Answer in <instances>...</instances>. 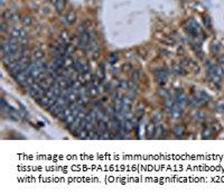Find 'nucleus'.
<instances>
[{"label": "nucleus", "instance_id": "obj_27", "mask_svg": "<svg viewBox=\"0 0 224 196\" xmlns=\"http://www.w3.org/2000/svg\"><path fill=\"white\" fill-rule=\"evenodd\" d=\"M123 116H124V120H132V119H134V114H132V112L131 111L124 112Z\"/></svg>", "mask_w": 224, "mask_h": 196}, {"label": "nucleus", "instance_id": "obj_13", "mask_svg": "<svg viewBox=\"0 0 224 196\" xmlns=\"http://www.w3.org/2000/svg\"><path fill=\"white\" fill-rule=\"evenodd\" d=\"M76 136L80 138V139H89V135H90V131H87L86 129H79L76 131Z\"/></svg>", "mask_w": 224, "mask_h": 196}, {"label": "nucleus", "instance_id": "obj_32", "mask_svg": "<svg viewBox=\"0 0 224 196\" xmlns=\"http://www.w3.org/2000/svg\"><path fill=\"white\" fill-rule=\"evenodd\" d=\"M211 133H212V131H211V129H206V130H204L203 131V138H206V139H208V138H211Z\"/></svg>", "mask_w": 224, "mask_h": 196}, {"label": "nucleus", "instance_id": "obj_20", "mask_svg": "<svg viewBox=\"0 0 224 196\" xmlns=\"http://www.w3.org/2000/svg\"><path fill=\"white\" fill-rule=\"evenodd\" d=\"M22 22L25 26H30L33 24V19L29 16H24L22 18Z\"/></svg>", "mask_w": 224, "mask_h": 196}, {"label": "nucleus", "instance_id": "obj_2", "mask_svg": "<svg viewBox=\"0 0 224 196\" xmlns=\"http://www.w3.org/2000/svg\"><path fill=\"white\" fill-rule=\"evenodd\" d=\"M168 69H156V76H157V81L161 86H164L167 82V79H168Z\"/></svg>", "mask_w": 224, "mask_h": 196}, {"label": "nucleus", "instance_id": "obj_15", "mask_svg": "<svg viewBox=\"0 0 224 196\" xmlns=\"http://www.w3.org/2000/svg\"><path fill=\"white\" fill-rule=\"evenodd\" d=\"M71 113H72V110H71L69 106H67V108H65L64 110L62 111V113H61V114L59 116V118L61 119V120H65V119L69 117Z\"/></svg>", "mask_w": 224, "mask_h": 196}, {"label": "nucleus", "instance_id": "obj_41", "mask_svg": "<svg viewBox=\"0 0 224 196\" xmlns=\"http://www.w3.org/2000/svg\"><path fill=\"white\" fill-rule=\"evenodd\" d=\"M220 62H221V63H224V56H221V57H220Z\"/></svg>", "mask_w": 224, "mask_h": 196}, {"label": "nucleus", "instance_id": "obj_11", "mask_svg": "<svg viewBox=\"0 0 224 196\" xmlns=\"http://www.w3.org/2000/svg\"><path fill=\"white\" fill-rule=\"evenodd\" d=\"M134 128V122L132 120H124L123 122V131L126 133H129Z\"/></svg>", "mask_w": 224, "mask_h": 196}, {"label": "nucleus", "instance_id": "obj_21", "mask_svg": "<svg viewBox=\"0 0 224 196\" xmlns=\"http://www.w3.org/2000/svg\"><path fill=\"white\" fill-rule=\"evenodd\" d=\"M159 95L161 96L163 99L167 100V99H169V98H171V93H169L167 90H165V89H161V90L159 91Z\"/></svg>", "mask_w": 224, "mask_h": 196}, {"label": "nucleus", "instance_id": "obj_5", "mask_svg": "<svg viewBox=\"0 0 224 196\" xmlns=\"http://www.w3.org/2000/svg\"><path fill=\"white\" fill-rule=\"evenodd\" d=\"M52 1L54 4V7H55V10L59 14H62L65 8V0H52Z\"/></svg>", "mask_w": 224, "mask_h": 196}, {"label": "nucleus", "instance_id": "obj_36", "mask_svg": "<svg viewBox=\"0 0 224 196\" xmlns=\"http://www.w3.org/2000/svg\"><path fill=\"white\" fill-rule=\"evenodd\" d=\"M204 116H205V114H204L203 112H198L197 114H196V119H197L198 121H201V120L204 119Z\"/></svg>", "mask_w": 224, "mask_h": 196}, {"label": "nucleus", "instance_id": "obj_34", "mask_svg": "<svg viewBox=\"0 0 224 196\" xmlns=\"http://www.w3.org/2000/svg\"><path fill=\"white\" fill-rule=\"evenodd\" d=\"M212 51H213V53L219 54V52H220V45L217 44V43H214V44H213V47H212Z\"/></svg>", "mask_w": 224, "mask_h": 196}, {"label": "nucleus", "instance_id": "obj_37", "mask_svg": "<svg viewBox=\"0 0 224 196\" xmlns=\"http://www.w3.org/2000/svg\"><path fill=\"white\" fill-rule=\"evenodd\" d=\"M131 69H132V66L130 64H124L123 65V69H126V71H130Z\"/></svg>", "mask_w": 224, "mask_h": 196}, {"label": "nucleus", "instance_id": "obj_3", "mask_svg": "<svg viewBox=\"0 0 224 196\" xmlns=\"http://www.w3.org/2000/svg\"><path fill=\"white\" fill-rule=\"evenodd\" d=\"M14 77H15L16 82L19 85L26 86V81H27V77H28V76L26 75L25 72H19V73H17V74L14 75Z\"/></svg>", "mask_w": 224, "mask_h": 196}, {"label": "nucleus", "instance_id": "obj_33", "mask_svg": "<svg viewBox=\"0 0 224 196\" xmlns=\"http://www.w3.org/2000/svg\"><path fill=\"white\" fill-rule=\"evenodd\" d=\"M161 120H163V117L160 113H157L155 117H154V122L155 123H161Z\"/></svg>", "mask_w": 224, "mask_h": 196}, {"label": "nucleus", "instance_id": "obj_39", "mask_svg": "<svg viewBox=\"0 0 224 196\" xmlns=\"http://www.w3.org/2000/svg\"><path fill=\"white\" fill-rule=\"evenodd\" d=\"M217 111L224 112V106H223V104H221V106H219V108H217Z\"/></svg>", "mask_w": 224, "mask_h": 196}, {"label": "nucleus", "instance_id": "obj_26", "mask_svg": "<svg viewBox=\"0 0 224 196\" xmlns=\"http://www.w3.org/2000/svg\"><path fill=\"white\" fill-rule=\"evenodd\" d=\"M131 77H132V81L134 83H138L139 80H140V72L139 71H134L132 74H131Z\"/></svg>", "mask_w": 224, "mask_h": 196}, {"label": "nucleus", "instance_id": "obj_28", "mask_svg": "<svg viewBox=\"0 0 224 196\" xmlns=\"http://www.w3.org/2000/svg\"><path fill=\"white\" fill-rule=\"evenodd\" d=\"M75 119H76V117H74V116H73V114H72V113H71V114H69V117H67V118H66V119H65L64 121L66 122V123H67V124H69H69H71V123H72V122L74 121Z\"/></svg>", "mask_w": 224, "mask_h": 196}, {"label": "nucleus", "instance_id": "obj_4", "mask_svg": "<svg viewBox=\"0 0 224 196\" xmlns=\"http://www.w3.org/2000/svg\"><path fill=\"white\" fill-rule=\"evenodd\" d=\"M11 36L18 38V39H22V38L27 37V33H26V30H24L22 28H18V27H16V28L11 29Z\"/></svg>", "mask_w": 224, "mask_h": 196}, {"label": "nucleus", "instance_id": "obj_22", "mask_svg": "<svg viewBox=\"0 0 224 196\" xmlns=\"http://www.w3.org/2000/svg\"><path fill=\"white\" fill-rule=\"evenodd\" d=\"M184 127L183 126H176V127L174 128V133L176 135V136H181L183 133H184Z\"/></svg>", "mask_w": 224, "mask_h": 196}, {"label": "nucleus", "instance_id": "obj_14", "mask_svg": "<svg viewBox=\"0 0 224 196\" xmlns=\"http://www.w3.org/2000/svg\"><path fill=\"white\" fill-rule=\"evenodd\" d=\"M156 132V126H155V122H150L149 124L147 126V135L149 137H152Z\"/></svg>", "mask_w": 224, "mask_h": 196}, {"label": "nucleus", "instance_id": "obj_40", "mask_svg": "<svg viewBox=\"0 0 224 196\" xmlns=\"http://www.w3.org/2000/svg\"><path fill=\"white\" fill-rule=\"evenodd\" d=\"M119 72H120L119 69H113V74H119Z\"/></svg>", "mask_w": 224, "mask_h": 196}, {"label": "nucleus", "instance_id": "obj_1", "mask_svg": "<svg viewBox=\"0 0 224 196\" xmlns=\"http://www.w3.org/2000/svg\"><path fill=\"white\" fill-rule=\"evenodd\" d=\"M186 32L193 36V37H198V36H202V30H201V27L198 25L196 21L194 19H189L187 21V26H186Z\"/></svg>", "mask_w": 224, "mask_h": 196}, {"label": "nucleus", "instance_id": "obj_9", "mask_svg": "<svg viewBox=\"0 0 224 196\" xmlns=\"http://www.w3.org/2000/svg\"><path fill=\"white\" fill-rule=\"evenodd\" d=\"M65 21H66V25H69V26H71V25H73L75 22V20H76V15H75V12L74 11H69L67 14H66V16H65Z\"/></svg>", "mask_w": 224, "mask_h": 196}, {"label": "nucleus", "instance_id": "obj_38", "mask_svg": "<svg viewBox=\"0 0 224 196\" xmlns=\"http://www.w3.org/2000/svg\"><path fill=\"white\" fill-rule=\"evenodd\" d=\"M6 106H7V103H6L5 99H1V109L4 110V109H6Z\"/></svg>", "mask_w": 224, "mask_h": 196}, {"label": "nucleus", "instance_id": "obj_23", "mask_svg": "<svg viewBox=\"0 0 224 196\" xmlns=\"http://www.w3.org/2000/svg\"><path fill=\"white\" fill-rule=\"evenodd\" d=\"M122 102L124 106H131V103H132V99L130 96H123L122 98Z\"/></svg>", "mask_w": 224, "mask_h": 196}, {"label": "nucleus", "instance_id": "obj_10", "mask_svg": "<svg viewBox=\"0 0 224 196\" xmlns=\"http://www.w3.org/2000/svg\"><path fill=\"white\" fill-rule=\"evenodd\" d=\"M52 65H53V67L55 69H63V66H64V57H55Z\"/></svg>", "mask_w": 224, "mask_h": 196}, {"label": "nucleus", "instance_id": "obj_19", "mask_svg": "<svg viewBox=\"0 0 224 196\" xmlns=\"http://www.w3.org/2000/svg\"><path fill=\"white\" fill-rule=\"evenodd\" d=\"M73 54H74V46H73V44H72V45L69 44V45L66 46V49H65V56H72Z\"/></svg>", "mask_w": 224, "mask_h": 196}, {"label": "nucleus", "instance_id": "obj_7", "mask_svg": "<svg viewBox=\"0 0 224 196\" xmlns=\"http://www.w3.org/2000/svg\"><path fill=\"white\" fill-rule=\"evenodd\" d=\"M171 72L175 73L177 75H185L186 74V71L184 69V66L181 64H174L173 67H171Z\"/></svg>", "mask_w": 224, "mask_h": 196}, {"label": "nucleus", "instance_id": "obj_29", "mask_svg": "<svg viewBox=\"0 0 224 196\" xmlns=\"http://www.w3.org/2000/svg\"><path fill=\"white\" fill-rule=\"evenodd\" d=\"M204 24H205V26L207 27V28H212V21H211L210 17H205L204 18Z\"/></svg>", "mask_w": 224, "mask_h": 196}, {"label": "nucleus", "instance_id": "obj_24", "mask_svg": "<svg viewBox=\"0 0 224 196\" xmlns=\"http://www.w3.org/2000/svg\"><path fill=\"white\" fill-rule=\"evenodd\" d=\"M59 38H61V39H63V41L66 42L67 44H69V41L71 39V37H69V34L66 32V30H64V32L61 33V36H59Z\"/></svg>", "mask_w": 224, "mask_h": 196}, {"label": "nucleus", "instance_id": "obj_8", "mask_svg": "<svg viewBox=\"0 0 224 196\" xmlns=\"http://www.w3.org/2000/svg\"><path fill=\"white\" fill-rule=\"evenodd\" d=\"M64 110V108L62 106H59L57 103H55L51 109H49V112H51V114H53L54 117H59V114L62 113V111Z\"/></svg>", "mask_w": 224, "mask_h": 196}, {"label": "nucleus", "instance_id": "obj_25", "mask_svg": "<svg viewBox=\"0 0 224 196\" xmlns=\"http://www.w3.org/2000/svg\"><path fill=\"white\" fill-rule=\"evenodd\" d=\"M121 90H129V82L128 81H120L119 82V85H118Z\"/></svg>", "mask_w": 224, "mask_h": 196}, {"label": "nucleus", "instance_id": "obj_6", "mask_svg": "<svg viewBox=\"0 0 224 196\" xmlns=\"http://www.w3.org/2000/svg\"><path fill=\"white\" fill-rule=\"evenodd\" d=\"M81 121H82V119H81L80 117H76V119H75L74 121L69 124V131L74 133L76 132L81 127Z\"/></svg>", "mask_w": 224, "mask_h": 196}, {"label": "nucleus", "instance_id": "obj_17", "mask_svg": "<svg viewBox=\"0 0 224 196\" xmlns=\"http://www.w3.org/2000/svg\"><path fill=\"white\" fill-rule=\"evenodd\" d=\"M12 16H14V14L9 9H7L2 12V19L4 20H12Z\"/></svg>", "mask_w": 224, "mask_h": 196}, {"label": "nucleus", "instance_id": "obj_12", "mask_svg": "<svg viewBox=\"0 0 224 196\" xmlns=\"http://www.w3.org/2000/svg\"><path fill=\"white\" fill-rule=\"evenodd\" d=\"M145 113V106L142 103H139L138 106H137V109H136V116H137V119H138V121L141 120V118L144 116Z\"/></svg>", "mask_w": 224, "mask_h": 196}, {"label": "nucleus", "instance_id": "obj_42", "mask_svg": "<svg viewBox=\"0 0 224 196\" xmlns=\"http://www.w3.org/2000/svg\"><path fill=\"white\" fill-rule=\"evenodd\" d=\"M107 100H108V98H105V96H104V98H102L101 102H102V103H103V102H105V101H107Z\"/></svg>", "mask_w": 224, "mask_h": 196}, {"label": "nucleus", "instance_id": "obj_30", "mask_svg": "<svg viewBox=\"0 0 224 196\" xmlns=\"http://www.w3.org/2000/svg\"><path fill=\"white\" fill-rule=\"evenodd\" d=\"M7 29H8V28H7V25H6L5 20H2L0 22V32L4 34V33L7 32Z\"/></svg>", "mask_w": 224, "mask_h": 196}, {"label": "nucleus", "instance_id": "obj_16", "mask_svg": "<svg viewBox=\"0 0 224 196\" xmlns=\"http://www.w3.org/2000/svg\"><path fill=\"white\" fill-rule=\"evenodd\" d=\"M44 57V53L43 51H35V53L33 54V62H36L38 59H43Z\"/></svg>", "mask_w": 224, "mask_h": 196}, {"label": "nucleus", "instance_id": "obj_18", "mask_svg": "<svg viewBox=\"0 0 224 196\" xmlns=\"http://www.w3.org/2000/svg\"><path fill=\"white\" fill-rule=\"evenodd\" d=\"M107 113H108V116L111 118V119L117 117V111H116L114 106H109V108L107 109Z\"/></svg>", "mask_w": 224, "mask_h": 196}, {"label": "nucleus", "instance_id": "obj_31", "mask_svg": "<svg viewBox=\"0 0 224 196\" xmlns=\"http://www.w3.org/2000/svg\"><path fill=\"white\" fill-rule=\"evenodd\" d=\"M117 61H118V55L117 54H112V55H110V57H109V62H110V63L114 64Z\"/></svg>", "mask_w": 224, "mask_h": 196}, {"label": "nucleus", "instance_id": "obj_35", "mask_svg": "<svg viewBox=\"0 0 224 196\" xmlns=\"http://www.w3.org/2000/svg\"><path fill=\"white\" fill-rule=\"evenodd\" d=\"M181 65H183V66H189V65H192V64H191V59H183Z\"/></svg>", "mask_w": 224, "mask_h": 196}]
</instances>
